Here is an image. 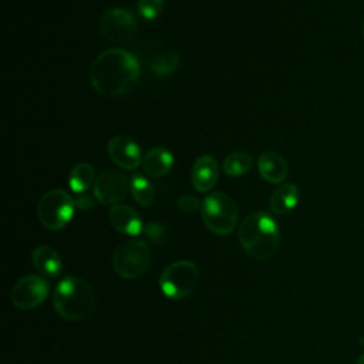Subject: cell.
Returning a JSON list of instances; mask_svg holds the SVG:
<instances>
[{
  "mask_svg": "<svg viewBox=\"0 0 364 364\" xmlns=\"http://www.w3.org/2000/svg\"><path fill=\"white\" fill-rule=\"evenodd\" d=\"M141 64L124 48H108L97 55L90 70L92 88L104 97H119L138 82Z\"/></svg>",
  "mask_w": 364,
  "mask_h": 364,
  "instance_id": "cell-1",
  "label": "cell"
},
{
  "mask_svg": "<svg viewBox=\"0 0 364 364\" xmlns=\"http://www.w3.org/2000/svg\"><path fill=\"white\" fill-rule=\"evenodd\" d=\"M237 239L250 257L262 262L276 255L280 243V230L269 213L257 210L242 220Z\"/></svg>",
  "mask_w": 364,
  "mask_h": 364,
  "instance_id": "cell-2",
  "label": "cell"
},
{
  "mask_svg": "<svg viewBox=\"0 0 364 364\" xmlns=\"http://www.w3.org/2000/svg\"><path fill=\"white\" fill-rule=\"evenodd\" d=\"M53 307L67 321H84L97 307V294L84 279L68 276L54 287Z\"/></svg>",
  "mask_w": 364,
  "mask_h": 364,
  "instance_id": "cell-3",
  "label": "cell"
},
{
  "mask_svg": "<svg viewBox=\"0 0 364 364\" xmlns=\"http://www.w3.org/2000/svg\"><path fill=\"white\" fill-rule=\"evenodd\" d=\"M237 215L235 200L223 192H212L202 200V220L205 226L218 236H226L235 230Z\"/></svg>",
  "mask_w": 364,
  "mask_h": 364,
  "instance_id": "cell-4",
  "label": "cell"
},
{
  "mask_svg": "<svg viewBox=\"0 0 364 364\" xmlns=\"http://www.w3.org/2000/svg\"><path fill=\"white\" fill-rule=\"evenodd\" d=\"M151 264V252L145 240L128 239L119 243L112 253L114 272L122 279H138Z\"/></svg>",
  "mask_w": 364,
  "mask_h": 364,
  "instance_id": "cell-5",
  "label": "cell"
},
{
  "mask_svg": "<svg viewBox=\"0 0 364 364\" xmlns=\"http://www.w3.org/2000/svg\"><path fill=\"white\" fill-rule=\"evenodd\" d=\"M75 210V202L64 189H50L38 200L37 216L48 230H60L68 225Z\"/></svg>",
  "mask_w": 364,
  "mask_h": 364,
  "instance_id": "cell-6",
  "label": "cell"
},
{
  "mask_svg": "<svg viewBox=\"0 0 364 364\" xmlns=\"http://www.w3.org/2000/svg\"><path fill=\"white\" fill-rule=\"evenodd\" d=\"M199 280L198 266L191 260H178L166 266L159 276L161 291L172 300L188 297Z\"/></svg>",
  "mask_w": 364,
  "mask_h": 364,
  "instance_id": "cell-7",
  "label": "cell"
},
{
  "mask_svg": "<svg viewBox=\"0 0 364 364\" xmlns=\"http://www.w3.org/2000/svg\"><path fill=\"white\" fill-rule=\"evenodd\" d=\"M135 16L124 7H111L101 14L100 31L102 37L114 44L129 41L136 33Z\"/></svg>",
  "mask_w": 364,
  "mask_h": 364,
  "instance_id": "cell-8",
  "label": "cell"
},
{
  "mask_svg": "<svg viewBox=\"0 0 364 364\" xmlns=\"http://www.w3.org/2000/svg\"><path fill=\"white\" fill-rule=\"evenodd\" d=\"M48 296V282L40 274H27L11 289V304L18 310H33L43 304Z\"/></svg>",
  "mask_w": 364,
  "mask_h": 364,
  "instance_id": "cell-9",
  "label": "cell"
},
{
  "mask_svg": "<svg viewBox=\"0 0 364 364\" xmlns=\"http://www.w3.org/2000/svg\"><path fill=\"white\" fill-rule=\"evenodd\" d=\"M95 199L102 205H118L122 202L129 191V182L127 176L115 169H107L101 172L92 186Z\"/></svg>",
  "mask_w": 364,
  "mask_h": 364,
  "instance_id": "cell-10",
  "label": "cell"
},
{
  "mask_svg": "<svg viewBox=\"0 0 364 364\" xmlns=\"http://www.w3.org/2000/svg\"><path fill=\"white\" fill-rule=\"evenodd\" d=\"M107 151L114 164L128 171L136 169L144 159L138 144L125 135H115L114 138H111Z\"/></svg>",
  "mask_w": 364,
  "mask_h": 364,
  "instance_id": "cell-11",
  "label": "cell"
},
{
  "mask_svg": "<svg viewBox=\"0 0 364 364\" xmlns=\"http://www.w3.org/2000/svg\"><path fill=\"white\" fill-rule=\"evenodd\" d=\"M218 178L219 166L215 156L203 154L199 158H196L191 169V182L198 192H209L216 185Z\"/></svg>",
  "mask_w": 364,
  "mask_h": 364,
  "instance_id": "cell-12",
  "label": "cell"
},
{
  "mask_svg": "<svg viewBox=\"0 0 364 364\" xmlns=\"http://www.w3.org/2000/svg\"><path fill=\"white\" fill-rule=\"evenodd\" d=\"M111 226L119 233L136 236L142 232V220L135 209L128 205H114L108 213Z\"/></svg>",
  "mask_w": 364,
  "mask_h": 364,
  "instance_id": "cell-13",
  "label": "cell"
},
{
  "mask_svg": "<svg viewBox=\"0 0 364 364\" xmlns=\"http://www.w3.org/2000/svg\"><path fill=\"white\" fill-rule=\"evenodd\" d=\"M257 171L266 182L282 183L287 178L289 166L280 154L274 151H266L257 158Z\"/></svg>",
  "mask_w": 364,
  "mask_h": 364,
  "instance_id": "cell-14",
  "label": "cell"
},
{
  "mask_svg": "<svg viewBox=\"0 0 364 364\" xmlns=\"http://www.w3.org/2000/svg\"><path fill=\"white\" fill-rule=\"evenodd\" d=\"M31 263L41 276L47 277H57L63 270L60 255L47 245H40L33 250Z\"/></svg>",
  "mask_w": 364,
  "mask_h": 364,
  "instance_id": "cell-15",
  "label": "cell"
},
{
  "mask_svg": "<svg viewBox=\"0 0 364 364\" xmlns=\"http://www.w3.org/2000/svg\"><path fill=\"white\" fill-rule=\"evenodd\" d=\"M300 199V191L297 188V185L290 183V182H284L280 183L272 193L270 196V210L274 215H286L289 212H291Z\"/></svg>",
  "mask_w": 364,
  "mask_h": 364,
  "instance_id": "cell-16",
  "label": "cell"
},
{
  "mask_svg": "<svg viewBox=\"0 0 364 364\" xmlns=\"http://www.w3.org/2000/svg\"><path fill=\"white\" fill-rule=\"evenodd\" d=\"M142 166L149 176L162 178L171 172L173 166V155L164 146H155L145 154Z\"/></svg>",
  "mask_w": 364,
  "mask_h": 364,
  "instance_id": "cell-17",
  "label": "cell"
},
{
  "mask_svg": "<svg viewBox=\"0 0 364 364\" xmlns=\"http://www.w3.org/2000/svg\"><path fill=\"white\" fill-rule=\"evenodd\" d=\"M94 168L87 162H78L75 164L68 175V185L73 192L75 193H84L88 188L94 186L95 182Z\"/></svg>",
  "mask_w": 364,
  "mask_h": 364,
  "instance_id": "cell-18",
  "label": "cell"
},
{
  "mask_svg": "<svg viewBox=\"0 0 364 364\" xmlns=\"http://www.w3.org/2000/svg\"><path fill=\"white\" fill-rule=\"evenodd\" d=\"M179 61H181V57L176 51L166 50V51L155 54L151 58L149 70L155 77L165 78V77L171 75L178 68Z\"/></svg>",
  "mask_w": 364,
  "mask_h": 364,
  "instance_id": "cell-19",
  "label": "cell"
},
{
  "mask_svg": "<svg viewBox=\"0 0 364 364\" xmlns=\"http://www.w3.org/2000/svg\"><path fill=\"white\" fill-rule=\"evenodd\" d=\"M129 191L134 200L141 206H151L155 199L154 186L142 173H135L131 176Z\"/></svg>",
  "mask_w": 364,
  "mask_h": 364,
  "instance_id": "cell-20",
  "label": "cell"
},
{
  "mask_svg": "<svg viewBox=\"0 0 364 364\" xmlns=\"http://www.w3.org/2000/svg\"><path fill=\"white\" fill-rule=\"evenodd\" d=\"M253 165V158L250 154L245 152V151H239V152H232L229 154L225 161H223V172L230 176V178H237L242 176L245 173H247L250 171Z\"/></svg>",
  "mask_w": 364,
  "mask_h": 364,
  "instance_id": "cell-21",
  "label": "cell"
},
{
  "mask_svg": "<svg viewBox=\"0 0 364 364\" xmlns=\"http://www.w3.org/2000/svg\"><path fill=\"white\" fill-rule=\"evenodd\" d=\"M165 0H138V13L146 20H155L164 10Z\"/></svg>",
  "mask_w": 364,
  "mask_h": 364,
  "instance_id": "cell-22",
  "label": "cell"
},
{
  "mask_svg": "<svg viewBox=\"0 0 364 364\" xmlns=\"http://www.w3.org/2000/svg\"><path fill=\"white\" fill-rule=\"evenodd\" d=\"M179 210L185 212V213H192V212H196V210H200L202 208V202L193 196V195H183L178 199L176 202Z\"/></svg>",
  "mask_w": 364,
  "mask_h": 364,
  "instance_id": "cell-23",
  "label": "cell"
},
{
  "mask_svg": "<svg viewBox=\"0 0 364 364\" xmlns=\"http://www.w3.org/2000/svg\"><path fill=\"white\" fill-rule=\"evenodd\" d=\"M145 233L152 239L154 242H159L165 235V228L158 222H151L145 226Z\"/></svg>",
  "mask_w": 364,
  "mask_h": 364,
  "instance_id": "cell-24",
  "label": "cell"
},
{
  "mask_svg": "<svg viewBox=\"0 0 364 364\" xmlns=\"http://www.w3.org/2000/svg\"><path fill=\"white\" fill-rule=\"evenodd\" d=\"M92 200H91V198L90 196H80L78 199H77V202H75V206H78L81 210H87V209H90V208H92Z\"/></svg>",
  "mask_w": 364,
  "mask_h": 364,
  "instance_id": "cell-25",
  "label": "cell"
},
{
  "mask_svg": "<svg viewBox=\"0 0 364 364\" xmlns=\"http://www.w3.org/2000/svg\"><path fill=\"white\" fill-rule=\"evenodd\" d=\"M355 364H364V353L357 358V363Z\"/></svg>",
  "mask_w": 364,
  "mask_h": 364,
  "instance_id": "cell-26",
  "label": "cell"
},
{
  "mask_svg": "<svg viewBox=\"0 0 364 364\" xmlns=\"http://www.w3.org/2000/svg\"><path fill=\"white\" fill-rule=\"evenodd\" d=\"M361 34H363V38H364V21H363V26H361Z\"/></svg>",
  "mask_w": 364,
  "mask_h": 364,
  "instance_id": "cell-27",
  "label": "cell"
}]
</instances>
